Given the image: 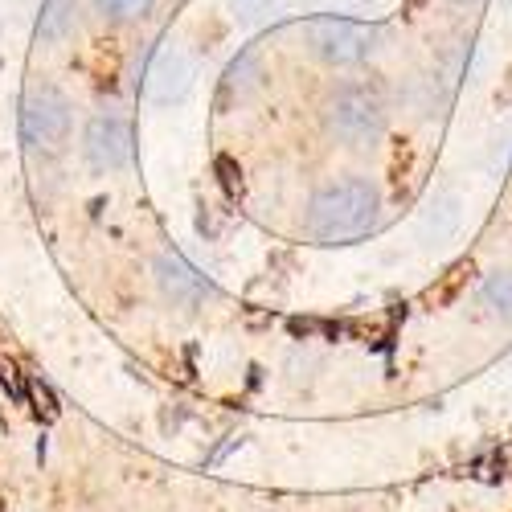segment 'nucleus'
<instances>
[{"mask_svg": "<svg viewBox=\"0 0 512 512\" xmlns=\"http://www.w3.org/2000/svg\"><path fill=\"white\" fill-rule=\"evenodd\" d=\"M386 218V189L369 173H336L312 185L300 205V230L316 246L369 238Z\"/></svg>", "mask_w": 512, "mask_h": 512, "instance_id": "nucleus-1", "label": "nucleus"}, {"mask_svg": "<svg viewBox=\"0 0 512 512\" xmlns=\"http://www.w3.org/2000/svg\"><path fill=\"white\" fill-rule=\"evenodd\" d=\"M304 54L328 74H361L386 54V29L353 17H312L300 29Z\"/></svg>", "mask_w": 512, "mask_h": 512, "instance_id": "nucleus-4", "label": "nucleus"}, {"mask_svg": "<svg viewBox=\"0 0 512 512\" xmlns=\"http://www.w3.org/2000/svg\"><path fill=\"white\" fill-rule=\"evenodd\" d=\"M160 0H87V9L107 25V29H132L144 17L156 13Z\"/></svg>", "mask_w": 512, "mask_h": 512, "instance_id": "nucleus-9", "label": "nucleus"}, {"mask_svg": "<svg viewBox=\"0 0 512 512\" xmlns=\"http://www.w3.org/2000/svg\"><path fill=\"white\" fill-rule=\"evenodd\" d=\"M152 287L160 295V304L168 312H181V316H201L213 300H218V287H213L177 250H156V259H152Z\"/></svg>", "mask_w": 512, "mask_h": 512, "instance_id": "nucleus-6", "label": "nucleus"}, {"mask_svg": "<svg viewBox=\"0 0 512 512\" xmlns=\"http://www.w3.org/2000/svg\"><path fill=\"white\" fill-rule=\"evenodd\" d=\"M78 160L95 177H123L136 160V115L123 103H99L78 123Z\"/></svg>", "mask_w": 512, "mask_h": 512, "instance_id": "nucleus-5", "label": "nucleus"}, {"mask_svg": "<svg viewBox=\"0 0 512 512\" xmlns=\"http://www.w3.org/2000/svg\"><path fill=\"white\" fill-rule=\"evenodd\" d=\"M476 308L480 316L512 328V267H500V271H488L476 287Z\"/></svg>", "mask_w": 512, "mask_h": 512, "instance_id": "nucleus-7", "label": "nucleus"}, {"mask_svg": "<svg viewBox=\"0 0 512 512\" xmlns=\"http://www.w3.org/2000/svg\"><path fill=\"white\" fill-rule=\"evenodd\" d=\"M316 123L332 148L340 152H377L390 136V123H394V103L390 91L381 87L373 74H336L320 103H316Z\"/></svg>", "mask_w": 512, "mask_h": 512, "instance_id": "nucleus-2", "label": "nucleus"}, {"mask_svg": "<svg viewBox=\"0 0 512 512\" xmlns=\"http://www.w3.org/2000/svg\"><path fill=\"white\" fill-rule=\"evenodd\" d=\"M17 136L29 160L54 164L78 144V107L54 78H33L17 103Z\"/></svg>", "mask_w": 512, "mask_h": 512, "instance_id": "nucleus-3", "label": "nucleus"}, {"mask_svg": "<svg viewBox=\"0 0 512 512\" xmlns=\"http://www.w3.org/2000/svg\"><path fill=\"white\" fill-rule=\"evenodd\" d=\"M78 29V0H46L37 17V46H62Z\"/></svg>", "mask_w": 512, "mask_h": 512, "instance_id": "nucleus-8", "label": "nucleus"}, {"mask_svg": "<svg viewBox=\"0 0 512 512\" xmlns=\"http://www.w3.org/2000/svg\"><path fill=\"white\" fill-rule=\"evenodd\" d=\"M447 9H472V5H480V0H443Z\"/></svg>", "mask_w": 512, "mask_h": 512, "instance_id": "nucleus-10", "label": "nucleus"}]
</instances>
